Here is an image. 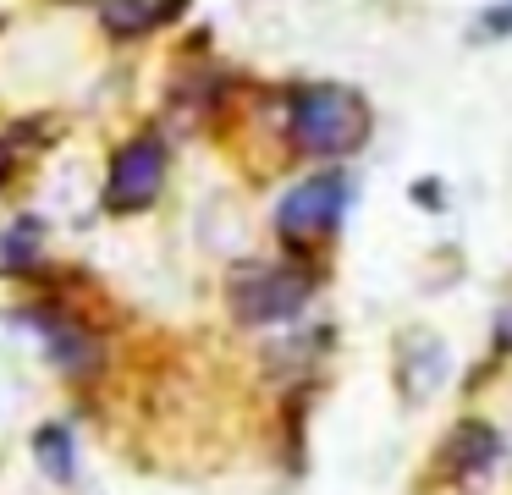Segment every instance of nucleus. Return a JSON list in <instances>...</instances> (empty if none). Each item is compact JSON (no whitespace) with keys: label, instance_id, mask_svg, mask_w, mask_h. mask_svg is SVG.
<instances>
[{"label":"nucleus","instance_id":"obj_1","mask_svg":"<svg viewBox=\"0 0 512 495\" xmlns=\"http://www.w3.org/2000/svg\"><path fill=\"white\" fill-rule=\"evenodd\" d=\"M375 132V116H369L364 94L342 83H309L292 94L287 105V143L309 160H342V154H358Z\"/></svg>","mask_w":512,"mask_h":495},{"label":"nucleus","instance_id":"obj_2","mask_svg":"<svg viewBox=\"0 0 512 495\" xmlns=\"http://www.w3.org/2000/svg\"><path fill=\"white\" fill-rule=\"evenodd\" d=\"M309 292H314L309 270L254 259V264H243V270H232V281H226V308H232L237 325H281V319H292L309 303Z\"/></svg>","mask_w":512,"mask_h":495},{"label":"nucleus","instance_id":"obj_3","mask_svg":"<svg viewBox=\"0 0 512 495\" xmlns=\"http://www.w3.org/2000/svg\"><path fill=\"white\" fill-rule=\"evenodd\" d=\"M166 171H171V154L155 132L127 138L122 149L111 154V171H105V209H111V215H138V209H149L166 193Z\"/></svg>","mask_w":512,"mask_h":495},{"label":"nucleus","instance_id":"obj_4","mask_svg":"<svg viewBox=\"0 0 512 495\" xmlns=\"http://www.w3.org/2000/svg\"><path fill=\"white\" fill-rule=\"evenodd\" d=\"M342 209H347V182H342V176H336V171L309 176V182H298L276 204V231L287 242H320V237H331V231H336Z\"/></svg>","mask_w":512,"mask_h":495},{"label":"nucleus","instance_id":"obj_5","mask_svg":"<svg viewBox=\"0 0 512 495\" xmlns=\"http://www.w3.org/2000/svg\"><path fill=\"white\" fill-rule=\"evenodd\" d=\"M446 369H452V352H446V341L435 330H408L397 341V391L408 407L430 402L446 385Z\"/></svg>","mask_w":512,"mask_h":495},{"label":"nucleus","instance_id":"obj_6","mask_svg":"<svg viewBox=\"0 0 512 495\" xmlns=\"http://www.w3.org/2000/svg\"><path fill=\"white\" fill-rule=\"evenodd\" d=\"M188 0H105L100 6V22L111 39H138V33H155L166 28L171 17H182Z\"/></svg>","mask_w":512,"mask_h":495},{"label":"nucleus","instance_id":"obj_7","mask_svg":"<svg viewBox=\"0 0 512 495\" xmlns=\"http://www.w3.org/2000/svg\"><path fill=\"white\" fill-rule=\"evenodd\" d=\"M496 457H501L496 429L490 424H463L452 435V446H446V473H452V479H479Z\"/></svg>","mask_w":512,"mask_h":495},{"label":"nucleus","instance_id":"obj_8","mask_svg":"<svg viewBox=\"0 0 512 495\" xmlns=\"http://www.w3.org/2000/svg\"><path fill=\"white\" fill-rule=\"evenodd\" d=\"M34 446H39V468L56 473V479H72V440H67V429H61V424L39 429Z\"/></svg>","mask_w":512,"mask_h":495},{"label":"nucleus","instance_id":"obj_9","mask_svg":"<svg viewBox=\"0 0 512 495\" xmlns=\"http://www.w3.org/2000/svg\"><path fill=\"white\" fill-rule=\"evenodd\" d=\"M34 253H39V220H17L12 231H0V264H6V270L28 264Z\"/></svg>","mask_w":512,"mask_h":495},{"label":"nucleus","instance_id":"obj_10","mask_svg":"<svg viewBox=\"0 0 512 495\" xmlns=\"http://www.w3.org/2000/svg\"><path fill=\"white\" fill-rule=\"evenodd\" d=\"M507 28H512V0H501V6L485 11V22L474 28V39H496V33H507Z\"/></svg>","mask_w":512,"mask_h":495},{"label":"nucleus","instance_id":"obj_11","mask_svg":"<svg viewBox=\"0 0 512 495\" xmlns=\"http://www.w3.org/2000/svg\"><path fill=\"white\" fill-rule=\"evenodd\" d=\"M507 336H512V319H507Z\"/></svg>","mask_w":512,"mask_h":495}]
</instances>
